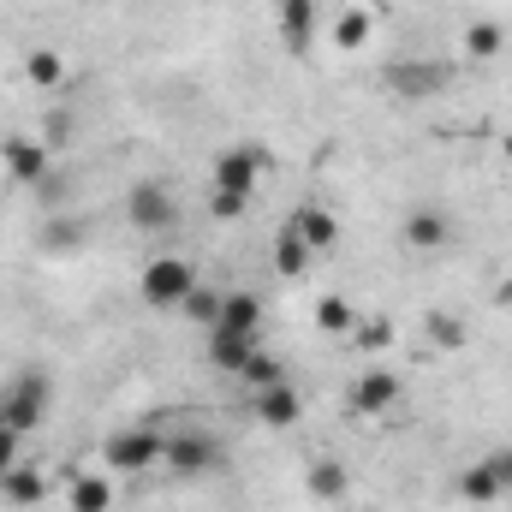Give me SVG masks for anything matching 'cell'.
Listing matches in <instances>:
<instances>
[{
    "instance_id": "603a6c76",
    "label": "cell",
    "mask_w": 512,
    "mask_h": 512,
    "mask_svg": "<svg viewBox=\"0 0 512 512\" xmlns=\"http://www.w3.org/2000/svg\"><path fill=\"white\" fill-rule=\"evenodd\" d=\"M501 48H507V30H501L495 18H477V24L465 30V54H471V60H495Z\"/></svg>"
},
{
    "instance_id": "8fae6325",
    "label": "cell",
    "mask_w": 512,
    "mask_h": 512,
    "mask_svg": "<svg viewBox=\"0 0 512 512\" xmlns=\"http://www.w3.org/2000/svg\"><path fill=\"white\" fill-rule=\"evenodd\" d=\"M251 411H256V423H268V429H292V423H304V393L292 382H274L262 393H251Z\"/></svg>"
},
{
    "instance_id": "44dd1931",
    "label": "cell",
    "mask_w": 512,
    "mask_h": 512,
    "mask_svg": "<svg viewBox=\"0 0 512 512\" xmlns=\"http://www.w3.org/2000/svg\"><path fill=\"white\" fill-rule=\"evenodd\" d=\"M310 245H304V239H298V233H292V227H280V239H274V274H286V280H298V274H304V268H310Z\"/></svg>"
},
{
    "instance_id": "6da1fadb",
    "label": "cell",
    "mask_w": 512,
    "mask_h": 512,
    "mask_svg": "<svg viewBox=\"0 0 512 512\" xmlns=\"http://www.w3.org/2000/svg\"><path fill=\"white\" fill-rule=\"evenodd\" d=\"M137 292H143L149 310H179V304L197 292V274H191L185 256H149L143 274H137Z\"/></svg>"
},
{
    "instance_id": "cb8c5ba5",
    "label": "cell",
    "mask_w": 512,
    "mask_h": 512,
    "mask_svg": "<svg viewBox=\"0 0 512 512\" xmlns=\"http://www.w3.org/2000/svg\"><path fill=\"white\" fill-rule=\"evenodd\" d=\"M334 42H340L346 54H358V48L370 42V12H358V6L340 12V18H334Z\"/></svg>"
},
{
    "instance_id": "f1b7e54d",
    "label": "cell",
    "mask_w": 512,
    "mask_h": 512,
    "mask_svg": "<svg viewBox=\"0 0 512 512\" xmlns=\"http://www.w3.org/2000/svg\"><path fill=\"white\" fill-rule=\"evenodd\" d=\"M245 203H251V197H239V191H221V185H209V215H215V221H239V215H245Z\"/></svg>"
},
{
    "instance_id": "d6986e66",
    "label": "cell",
    "mask_w": 512,
    "mask_h": 512,
    "mask_svg": "<svg viewBox=\"0 0 512 512\" xmlns=\"http://www.w3.org/2000/svg\"><path fill=\"white\" fill-rule=\"evenodd\" d=\"M66 507L72 512H108L114 507V483H108V477H72Z\"/></svg>"
},
{
    "instance_id": "5b68a950",
    "label": "cell",
    "mask_w": 512,
    "mask_h": 512,
    "mask_svg": "<svg viewBox=\"0 0 512 512\" xmlns=\"http://www.w3.org/2000/svg\"><path fill=\"white\" fill-rule=\"evenodd\" d=\"M262 173H268V149H262V143H233V149L215 155V185H221V191L256 197Z\"/></svg>"
},
{
    "instance_id": "484cf974",
    "label": "cell",
    "mask_w": 512,
    "mask_h": 512,
    "mask_svg": "<svg viewBox=\"0 0 512 512\" xmlns=\"http://www.w3.org/2000/svg\"><path fill=\"white\" fill-rule=\"evenodd\" d=\"M239 376H245V382H251V393H262V387H274V382H286V370H280V364H274V358H268V352H251V358H245V370H239Z\"/></svg>"
},
{
    "instance_id": "4fadbf2b",
    "label": "cell",
    "mask_w": 512,
    "mask_h": 512,
    "mask_svg": "<svg viewBox=\"0 0 512 512\" xmlns=\"http://www.w3.org/2000/svg\"><path fill=\"white\" fill-rule=\"evenodd\" d=\"M316 36V0H280V42L286 54H304Z\"/></svg>"
},
{
    "instance_id": "ac0fdd59",
    "label": "cell",
    "mask_w": 512,
    "mask_h": 512,
    "mask_svg": "<svg viewBox=\"0 0 512 512\" xmlns=\"http://www.w3.org/2000/svg\"><path fill=\"white\" fill-rule=\"evenodd\" d=\"M24 78H30L36 90H60V84H66V54H60V48H30V54H24Z\"/></svg>"
},
{
    "instance_id": "9c48e42d",
    "label": "cell",
    "mask_w": 512,
    "mask_h": 512,
    "mask_svg": "<svg viewBox=\"0 0 512 512\" xmlns=\"http://www.w3.org/2000/svg\"><path fill=\"white\" fill-rule=\"evenodd\" d=\"M447 78H453V72H447L441 60H399V66H387V90H393V96H405V102L435 96Z\"/></svg>"
},
{
    "instance_id": "d4e9b609",
    "label": "cell",
    "mask_w": 512,
    "mask_h": 512,
    "mask_svg": "<svg viewBox=\"0 0 512 512\" xmlns=\"http://www.w3.org/2000/svg\"><path fill=\"white\" fill-rule=\"evenodd\" d=\"M179 310H185V316H191L197 328H215V322H221V292H209V286H197V292H191V298H185Z\"/></svg>"
},
{
    "instance_id": "9a60e30c",
    "label": "cell",
    "mask_w": 512,
    "mask_h": 512,
    "mask_svg": "<svg viewBox=\"0 0 512 512\" xmlns=\"http://www.w3.org/2000/svg\"><path fill=\"white\" fill-rule=\"evenodd\" d=\"M286 227H292V233H298V239H304L310 251H328V245L340 239V221H334V215H328L322 203H304V209H298V215H292Z\"/></svg>"
},
{
    "instance_id": "ffe728a7",
    "label": "cell",
    "mask_w": 512,
    "mask_h": 512,
    "mask_svg": "<svg viewBox=\"0 0 512 512\" xmlns=\"http://www.w3.org/2000/svg\"><path fill=\"white\" fill-rule=\"evenodd\" d=\"M316 328H322V334H352V328H358V304L340 298V292L316 298Z\"/></svg>"
},
{
    "instance_id": "4316f807",
    "label": "cell",
    "mask_w": 512,
    "mask_h": 512,
    "mask_svg": "<svg viewBox=\"0 0 512 512\" xmlns=\"http://www.w3.org/2000/svg\"><path fill=\"white\" fill-rule=\"evenodd\" d=\"M429 340H435V346H447V352H459V346H465L471 334H465V322H459V316L435 310V316H429Z\"/></svg>"
},
{
    "instance_id": "1f68e13d",
    "label": "cell",
    "mask_w": 512,
    "mask_h": 512,
    "mask_svg": "<svg viewBox=\"0 0 512 512\" xmlns=\"http://www.w3.org/2000/svg\"><path fill=\"white\" fill-rule=\"evenodd\" d=\"M18 447H24V435L0 423V471H12V465H18Z\"/></svg>"
},
{
    "instance_id": "e575fe53",
    "label": "cell",
    "mask_w": 512,
    "mask_h": 512,
    "mask_svg": "<svg viewBox=\"0 0 512 512\" xmlns=\"http://www.w3.org/2000/svg\"><path fill=\"white\" fill-rule=\"evenodd\" d=\"M501 155H507V161H512V137H501Z\"/></svg>"
},
{
    "instance_id": "52a82bcc",
    "label": "cell",
    "mask_w": 512,
    "mask_h": 512,
    "mask_svg": "<svg viewBox=\"0 0 512 512\" xmlns=\"http://www.w3.org/2000/svg\"><path fill=\"white\" fill-rule=\"evenodd\" d=\"M0 167H6V179H12V185H42V179H48V167H54V155H48V143L6 137V143H0Z\"/></svg>"
},
{
    "instance_id": "8992f818",
    "label": "cell",
    "mask_w": 512,
    "mask_h": 512,
    "mask_svg": "<svg viewBox=\"0 0 512 512\" xmlns=\"http://www.w3.org/2000/svg\"><path fill=\"white\" fill-rule=\"evenodd\" d=\"M161 465H173L179 477H203V471H215V465H221V441H215V435H203V429H179V435H167Z\"/></svg>"
},
{
    "instance_id": "f546056e",
    "label": "cell",
    "mask_w": 512,
    "mask_h": 512,
    "mask_svg": "<svg viewBox=\"0 0 512 512\" xmlns=\"http://www.w3.org/2000/svg\"><path fill=\"white\" fill-rule=\"evenodd\" d=\"M483 465H489V477L501 483V495H512V441L495 447V453H483Z\"/></svg>"
},
{
    "instance_id": "2e32d148",
    "label": "cell",
    "mask_w": 512,
    "mask_h": 512,
    "mask_svg": "<svg viewBox=\"0 0 512 512\" xmlns=\"http://www.w3.org/2000/svg\"><path fill=\"white\" fill-rule=\"evenodd\" d=\"M215 328L262 334V304H256V292H221V322H215Z\"/></svg>"
},
{
    "instance_id": "4dcf8cb0",
    "label": "cell",
    "mask_w": 512,
    "mask_h": 512,
    "mask_svg": "<svg viewBox=\"0 0 512 512\" xmlns=\"http://www.w3.org/2000/svg\"><path fill=\"white\" fill-rule=\"evenodd\" d=\"M352 346H358V352H382L387 346V322H358V328H352Z\"/></svg>"
},
{
    "instance_id": "3957f363",
    "label": "cell",
    "mask_w": 512,
    "mask_h": 512,
    "mask_svg": "<svg viewBox=\"0 0 512 512\" xmlns=\"http://www.w3.org/2000/svg\"><path fill=\"white\" fill-rule=\"evenodd\" d=\"M126 221L137 233H167L179 221V203H173V191L161 179H137L126 191Z\"/></svg>"
},
{
    "instance_id": "d6a6232c",
    "label": "cell",
    "mask_w": 512,
    "mask_h": 512,
    "mask_svg": "<svg viewBox=\"0 0 512 512\" xmlns=\"http://www.w3.org/2000/svg\"><path fill=\"white\" fill-rule=\"evenodd\" d=\"M48 137H54V143H66V137H72V120H66V114H54V120H48Z\"/></svg>"
},
{
    "instance_id": "836d02e7",
    "label": "cell",
    "mask_w": 512,
    "mask_h": 512,
    "mask_svg": "<svg viewBox=\"0 0 512 512\" xmlns=\"http://www.w3.org/2000/svg\"><path fill=\"white\" fill-rule=\"evenodd\" d=\"M495 304H501V310H512V268L501 274V286H495Z\"/></svg>"
},
{
    "instance_id": "7a4b0ae2",
    "label": "cell",
    "mask_w": 512,
    "mask_h": 512,
    "mask_svg": "<svg viewBox=\"0 0 512 512\" xmlns=\"http://www.w3.org/2000/svg\"><path fill=\"white\" fill-rule=\"evenodd\" d=\"M48 393H54V387H48L42 370H18L12 382L0 387V423L18 429V435H30V429L48 417Z\"/></svg>"
},
{
    "instance_id": "ba28073f",
    "label": "cell",
    "mask_w": 512,
    "mask_h": 512,
    "mask_svg": "<svg viewBox=\"0 0 512 512\" xmlns=\"http://www.w3.org/2000/svg\"><path fill=\"white\" fill-rule=\"evenodd\" d=\"M399 399H405V387H399L393 370H364V376L352 382V393H346V405H352L358 417H382V411H393Z\"/></svg>"
},
{
    "instance_id": "7402d4cb",
    "label": "cell",
    "mask_w": 512,
    "mask_h": 512,
    "mask_svg": "<svg viewBox=\"0 0 512 512\" xmlns=\"http://www.w3.org/2000/svg\"><path fill=\"white\" fill-rule=\"evenodd\" d=\"M459 495H465L471 507H489V501H507V495H501V483L489 477V465H483V459L459 471Z\"/></svg>"
},
{
    "instance_id": "e0dca14e",
    "label": "cell",
    "mask_w": 512,
    "mask_h": 512,
    "mask_svg": "<svg viewBox=\"0 0 512 512\" xmlns=\"http://www.w3.org/2000/svg\"><path fill=\"white\" fill-rule=\"evenodd\" d=\"M0 495H6L12 507H36V501L48 495V483H42L36 465H12V471H0Z\"/></svg>"
},
{
    "instance_id": "5bb4252c",
    "label": "cell",
    "mask_w": 512,
    "mask_h": 512,
    "mask_svg": "<svg viewBox=\"0 0 512 512\" xmlns=\"http://www.w3.org/2000/svg\"><path fill=\"white\" fill-rule=\"evenodd\" d=\"M251 352H256V334H233V328H209V364H215V370L239 376Z\"/></svg>"
},
{
    "instance_id": "277c9868",
    "label": "cell",
    "mask_w": 512,
    "mask_h": 512,
    "mask_svg": "<svg viewBox=\"0 0 512 512\" xmlns=\"http://www.w3.org/2000/svg\"><path fill=\"white\" fill-rule=\"evenodd\" d=\"M161 447H167V435H155V429H114L102 441V465L131 477V471H149L161 459Z\"/></svg>"
},
{
    "instance_id": "7c38bea8",
    "label": "cell",
    "mask_w": 512,
    "mask_h": 512,
    "mask_svg": "<svg viewBox=\"0 0 512 512\" xmlns=\"http://www.w3.org/2000/svg\"><path fill=\"white\" fill-rule=\"evenodd\" d=\"M304 495H310V501H346V495H352V471H346L340 459H316V465L304 471Z\"/></svg>"
},
{
    "instance_id": "30bf717a",
    "label": "cell",
    "mask_w": 512,
    "mask_h": 512,
    "mask_svg": "<svg viewBox=\"0 0 512 512\" xmlns=\"http://www.w3.org/2000/svg\"><path fill=\"white\" fill-rule=\"evenodd\" d=\"M399 239H405L411 251H447V239H453V221H447V209H435V203H417V209L405 215Z\"/></svg>"
},
{
    "instance_id": "83f0119b",
    "label": "cell",
    "mask_w": 512,
    "mask_h": 512,
    "mask_svg": "<svg viewBox=\"0 0 512 512\" xmlns=\"http://www.w3.org/2000/svg\"><path fill=\"white\" fill-rule=\"evenodd\" d=\"M84 245V227L78 221H48L42 227V251H78Z\"/></svg>"
}]
</instances>
